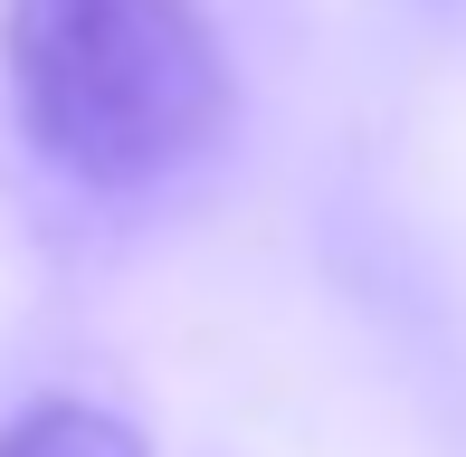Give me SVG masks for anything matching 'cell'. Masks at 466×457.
Here are the masks:
<instances>
[{"instance_id":"cell-2","label":"cell","mask_w":466,"mask_h":457,"mask_svg":"<svg viewBox=\"0 0 466 457\" xmlns=\"http://www.w3.org/2000/svg\"><path fill=\"white\" fill-rule=\"evenodd\" d=\"M0 457H153V448L96 401H38L0 429Z\"/></svg>"},{"instance_id":"cell-1","label":"cell","mask_w":466,"mask_h":457,"mask_svg":"<svg viewBox=\"0 0 466 457\" xmlns=\"http://www.w3.org/2000/svg\"><path fill=\"white\" fill-rule=\"evenodd\" d=\"M19 134L86 191H153L228 134V48L200 0H10Z\"/></svg>"}]
</instances>
